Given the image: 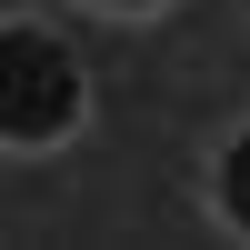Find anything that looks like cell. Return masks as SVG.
<instances>
[{
	"instance_id": "cell-1",
	"label": "cell",
	"mask_w": 250,
	"mask_h": 250,
	"mask_svg": "<svg viewBox=\"0 0 250 250\" xmlns=\"http://www.w3.org/2000/svg\"><path fill=\"white\" fill-rule=\"evenodd\" d=\"M80 110V60L50 30H0V130L10 140H50Z\"/></svg>"
},
{
	"instance_id": "cell-2",
	"label": "cell",
	"mask_w": 250,
	"mask_h": 250,
	"mask_svg": "<svg viewBox=\"0 0 250 250\" xmlns=\"http://www.w3.org/2000/svg\"><path fill=\"white\" fill-rule=\"evenodd\" d=\"M220 200H230V220H250V140H230V160H220Z\"/></svg>"
}]
</instances>
